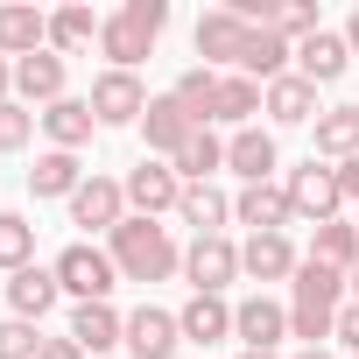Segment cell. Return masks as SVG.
I'll use <instances>...</instances> for the list:
<instances>
[{
  "mask_svg": "<svg viewBox=\"0 0 359 359\" xmlns=\"http://www.w3.org/2000/svg\"><path fill=\"white\" fill-rule=\"evenodd\" d=\"M184 184H212V169H226V141L212 134V127H198L184 148H176V162H169Z\"/></svg>",
  "mask_w": 359,
  "mask_h": 359,
  "instance_id": "obj_30",
  "label": "cell"
},
{
  "mask_svg": "<svg viewBox=\"0 0 359 359\" xmlns=\"http://www.w3.org/2000/svg\"><path fill=\"white\" fill-rule=\"evenodd\" d=\"M162 29H169V0H127V8H113V15L99 22V50L113 57V71H134V64L155 50Z\"/></svg>",
  "mask_w": 359,
  "mask_h": 359,
  "instance_id": "obj_3",
  "label": "cell"
},
{
  "mask_svg": "<svg viewBox=\"0 0 359 359\" xmlns=\"http://www.w3.org/2000/svg\"><path fill=\"white\" fill-rule=\"evenodd\" d=\"M50 268H57V289H64V296H78V303H106V296L120 289V268H113V254H106V247H92V240L64 247Z\"/></svg>",
  "mask_w": 359,
  "mask_h": 359,
  "instance_id": "obj_4",
  "label": "cell"
},
{
  "mask_svg": "<svg viewBox=\"0 0 359 359\" xmlns=\"http://www.w3.org/2000/svg\"><path fill=\"white\" fill-rule=\"evenodd\" d=\"M289 359H331V352H324V345H303V352H289Z\"/></svg>",
  "mask_w": 359,
  "mask_h": 359,
  "instance_id": "obj_42",
  "label": "cell"
},
{
  "mask_svg": "<svg viewBox=\"0 0 359 359\" xmlns=\"http://www.w3.org/2000/svg\"><path fill=\"white\" fill-rule=\"evenodd\" d=\"M338 310H345V275L324 268V261H303L289 275V338L303 345H324L338 331Z\"/></svg>",
  "mask_w": 359,
  "mask_h": 359,
  "instance_id": "obj_2",
  "label": "cell"
},
{
  "mask_svg": "<svg viewBox=\"0 0 359 359\" xmlns=\"http://www.w3.org/2000/svg\"><path fill=\"white\" fill-rule=\"evenodd\" d=\"M345 64H352V50H345V36H331V29H317V36L296 43V78H310V85H338Z\"/></svg>",
  "mask_w": 359,
  "mask_h": 359,
  "instance_id": "obj_18",
  "label": "cell"
},
{
  "mask_svg": "<svg viewBox=\"0 0 359 359\" xmlns=\"http://www.w3.org/2000/svg\"><path fill=\"white\" fill-rule=\"evenodd\" d=\"M36 359H85V345H78V338H43Z\"/></svg>",
  "mask_w": 359,
  "mask_h": 359,
  "instance_id": "obj_39",
  "label": "cell"
},
{
  "mask_svg": "<svg viewBox=\"0 0 359 359\" xmlns=\"http://www.w3.org/2000/svg\"><path fill=\"white\" fill-rule=\"evenodd\" d=\"M141 134H148V155H169V162H176V148H184V141L198 134V120L184 113V99H176V92H162V99H148V113H141Z\"/></svg>",
  "mask_w": 359,
  "mask_h": 359,
  "instance_id": "obj_13",
  "label": "cell"
},
{
  "mask_svg": "<svg viewBox=\"0 0 359 359\" xmlns=\"http://www.w3.org/2000/svg\"><path fill=\"white\" fill-rule=\"evenodd\" d=\"M120 184H127L134 219H162V212H176V205H184V176H176L169 162H155V155H148V162H134Z\"/></svg>",
  "mask_w": 359,
  "mask_h": 359,
  "instance_id": "obj_8",
  "label": "cell"
},
{
  "mask_svg": "<svg viewBox=\"0 0 359 359\" xmlns=\"http://www.w3.org/2000/svg\"><path fill=\"white\" fill-rule=\"evenodd\" d=\"M289 212L303 219V226H331L338 219V205H345V191H338V169H324L317 155L303 162V169H289Z\"/></svg>",
  "mask_w": 359,
  "mask_h": 359,
  "instance_id": "obj_6",
  "label": "cell"
},
{
  "mask_svg": "<svg viewBox=\"0 0 359 359\" xmlns=\"http://www.w3.org/2000/svg\"><path fill=\"white\" fill-rule=\"evenodd\" d=\"M29 261H36V226H29L22 212H0V268L22 275Z\"/></svg>",
  "mask_w": 359,
  "mask_h": 359,
  "instance_id": "obj_32",
  "label": "cell"
},
{
  "mask_svg": "<svg viewBox=\"0 0 359 359\" xmlns=\"http://www.w3.org/2000/svg\"><path fill=\"white\" fill-rule=\"evenodd\" d=\"M57 296H64V289H57V268H36V261H29L22 275H8V310L29 317V324H43Z\"/></svg>",
  "mask_w": 359,
  "mask_h": 359,
  "instance_id": "obj_21",
  "label": "cell"
},
{
  "mask_svg": "<svg viewBox=\"0 0 359 359\" xmlns=\"http://www.w3.org/2000/svg\"><path fill=\"white\" fill-rule=\"evenodd\" d=\"M247 43H254V22H240L233 8L198 15V57H205V71H240L247 64Z\"/></svg>",
  "mask_w": 359,
  "mask_h": 359,
  "instance_id": "obj_7",
  "label": "cell"
},
{
  "mask_svg": "<svg viewBox=\"0 0 359 359\" xmlns=\"http://www.w3.org/2000/svg\"><path fill=\"white\" fill-rule=\"evenodd\" d=\"M184 275H191V296H226L240 282V240L226 233H205L184 247Z\"/></svg>",
  "mask_w": 359,
  "mask_h": 359,
  "instance_id": "obj_5",
  "label": "cell"
},
{
  "mask_svg": "<svg viewBox=\"0 0 359 359\" xmlns=\"http://www.w3.org/2000/svg\"><path fill=\"white\" fill-rule=\"evenodd\" d=\"M92 99H57V106H43V134H50V148H64V155H78L85 141H92Z\"/></svg>",
  "mask_w": 359,
  "mask_h": 359,
  "instance_id": "obj_22",
  "label": "cell"
},
{
  "mask_svg": "<svg viewBox=\"0 0 359 359\" xmlns=\"http://www.w3.org/2000/svg\"><path fill=\"white\" fill-rule=\"evenodd\" d=\"M345 289H352V303H359V268H352V275H345Z\"/></svg>",
  "mask_w": 359,
  "mask_h": 359,
  "instance_id": "obj_43",
  "label": "cell"
},
{
  "mask_svg": "<svg viewBox=\"0 0 359 359\" xmlns=\"http://www.w3.org/2000/svg\"><path fill=\"white\" fill-rule=\"evenodd\" d=\"M226 169H240L247 184H268V169H275V134L268 127H240L226 141Z\"/></svg>",
  "mask_w": 359,
  "mask_h": 359,
  "instance_id": "obj_26",
  "label": "cell"
},
{
  "mask_svg": "<svg viewBox=\"0 0 359 359\" xmlns=\"http://www.w3.org/2000/svg\"><path fill=\"white\" fill-rule=\"evenodd\" d=\"M71 338H78L85 352H113V345H127V317H120L113 303H78V310H71Z\"/></svg>",
  "mask_w": 359,
  "mask_h": 359,
  "instance_id": "obj_23",
  "label": "cell"
},
{
  "mask_svg": "<svg viewBox=\"0 0 359 359\" xmlns=\"http://www.w3.org/2000/svg\"><path fill=\"white\" fill-rule=\"evenodd\" d=\"M331 338H338V345H352V359H359V303H345V310H338V331H331Z\"/></svg>",
  "mask_w": 359,
  "mask_h": 359,
  "instance_id": "obj_37",
  "label": "cell"
},
{
  "mask_svg": "<svg viewBox=\"0 0 359 359\" xmlns=\"http://www.w3.org/2000/svg\"><path fill=\"white\" fill-rule=\"evenodd\" d=\"M240 359H282V352H240Z\"/></svg>",
  "mask_w": 359,
  "mask_h": 359,
  "instance_id": "obj_44",
  "label": "cell"
},
{
  "mask_svg": "<svg viewBox=\"0 0 359 359\" xmlns=\"http://www.w3.org/2000/svg\"><path fill=\"white\" fill-rule=\"evenodd\" d=\"M106 254H113V268H120V282H169L176 268H184V247L169 240V226H155V219H120L113 233H106Z\"/></svg>",
  "mask_w": 359,
  "mask_h": 359,
  "instance_id": "obj_1",
  "label": "cell"
},
{
  "mask_svg": "<svg viewBox=\"0 0 359 359\" xmlns=\"http://www.w3.org/2000/svg\"><path fill=\"white\" fill-rule=\"evenodd\" d=\"M261 92L268 85H254V78H240V71H219V92H212V120L219 127H254V113H261Z\"/></svg>",
  "mask_w": 359,
  "mask_h": 359,
  "instance_id": "obj_19",
  "label": "cell"
},
{
  "mask_svg": "<svg viewBox=\"0 0 359 359\" xmlns=\"http://www.w3.org/2000/svg\"><path fill=\"white\" fill-rule=\"evenodd\" d=\"M43 352V331L29 324V317H8L0 324V359H36Z\"/></svg>",
  "mask_w": 359,
  "mask_h": 359,
  "instance_id": "obj_36",
  "label": "cell"
},
{
  "mask_svg": "<svg viewBox=\"0 0 359 359\" xmlns=\"http://www.w3.org/2000/svg\"><path fill=\"white\" fill-rule=\"evenodd\" d=\"M8 99H15V64L0 57V106H8Z\"/></svg>",
  "mask_w": 359,
  "mask_h": 359,
  "instance_id": "obj_40",
  "label": "cell"
},
{
  "mask_svg": "<svg viewBox=\"0 0 359 359\" xmlns=\"http://www.w3.org/2000/svg\"><path fill=\"white\" fill-rule=\"evenodd\" d=\"M78 184H85V162L78 155H64V148H50V155H36V169H29V191L36 198H78Z\"/></svg>",
  "mask_w": 359,
  "mask_h": 359,
  "instance_id": "obj_25",
  "label": "cell"
},
{
  "mask_svg": "<svg viewBox=\"0 0 359 359\" xmlns=\"http://www.w3.org/2000/svg\"><path fill=\"white\" fill-rule=\"evenodd\" d=\"M310 261H324V268L352 275V268H359V226H352V219H331V226H310Z\"/></svg>",
  "mask_w": 359,
  "mask_h": 359,
  "instance_id": "obj_28",
  "label": "cell"
},
{
  "mask_svg": "<svg viewBox=\"0 0 359 359\" xmlns=\"http://www.w3.org/2000/svg\"><path fill=\"white\" fill-rule=\"evenodd\" d=\"M338 191H345V205L359 212V155H352V162H338ZM352 226H359V219H352Z\"/></svg>",
  "mask_w": 359,
  "mask_h": 359,
  "instance_id": "obj_38",
  "label": "cell"
},
{
  "mask_svg": "<svg viewBox=\"0 0 359 359\" xmlns=\"http://www.w3.org/2000/svg\"><path fill=\"white\" fill-rule=\"evenodd\" d=\"M176 219H184L198 240H205V233H226V219H233V198H226L219 184H184V205H176Z\"/></svg>",
  "mask_w": 359,
  "mask_h": 359,
  "instance_id": "obj_24",
  "label": "cell"
},
{
  "mask_svg": "<svg viewBox=\"0 0 359 359\" xmlns=\"http://www.w3.org/2000/svg\"><path fill=\"white\" fill-rule=\"evenodd\" d=\"M127 219V184H113V176H85L78 198H71V226H92V233H113Z\"/></svg>",
  "mask_w": 359,
  "mask_h": 359,
  "instance_id": "obj_11",
  "label": "cell"
},
{
  "mask_svg": "<svg viewBox=\"0 0 359 359\" xmlns=\"http://www.w3.org/2000/svg\"><path fill=\"white\" fill-rule=\"evenodd\" d=\"M233 338H240L247 352H275V345L289 338V310H282L275 296H247V303H233Z\"/></svg>",
  "mask_w": 359,
  "mask_h": 359,
  "instance_id": "obj_10",
  "label": "cell"
},
{
  "mask_svg": "<svg viewBox=\"0 0 359 359\" xmlns=\"http://www.w3.org/2000/svg\"><path fill=\"white\" fill-rule=\"evenodd\" d=\"M233 219H240V226H254V233H289V226H296V212H289V191H282V184H247V191L233 198Z\"/></svg>",
  "mask_w": 359,
  "mask_h": 359,
  "instance_id": "obj_16",
  "label": "cell"
},
{
  "mask_svg": "<svg viewBox=\"0 0 359 359\" xmlns=\"http://www.w3.org/2000/svg\"><path fill=\"white\" fill-rule=\"evenodd\" d=\"M169 92H176V99H184V113H191L198 127H212V92H219V71H205V64H191L184 78H176V85H169Z\"/></svg>",
  "mask_w": 359,
  "mask_h": 359,
  "instance_id": "obj_33",
  "label": "cell"
},
{
  "mask_svg": "<svg viewBox=\"0 0 359 359\" xmlns=\"http://www.w3.org/2000/svg\"><path fill=\"white\" fill-rule=\"evenodd\" d=\"M15 99H22V106H57V99H71V92H64V57H57V50L22 57V64H15Z\"/></svg>",
  "mask_w": 359,
  "mask_h": 359,
  "instance_id": "obj_15",
  "label": "cell"
},
{
  "mask_svg": "<svg viewBox=\"0 0 359 359\" xmlns=\"http://www.w3.org/2000/svg\"><path fill=\"white\" fill-rule=\"evenodd\" d=\"M36 127H43V113H29L22 99H8V106H0V155H22L36 141Z\"/></svg>",
  "mask_w": 359,
  "mask_h": 359,
  "instance_id": "obj_34",
  "label": "cell"
},
{
  "mask_svg": "<svg viewBox=\"0 0 359 359\" xmlns=\"http://www.w3.org/2000/svg\"><path fill=\"white\" fill-rule=\"evenodd\" d=\"M282 43H303V36H317V8L310 0H275V22H268Z\"/></svg>",
  "mask_w": 359,
  "mask_h": 359,
  "instance_id": "obj_35",
  "label": "cell"
},
{
  "mask_svg": "<svg viewBox=\"0 0 359 359\" xmlns=\"http://www.w3.org/2000/svg\"><path fill=\"white\" fill-rule=\"evenodd\" d=\"M261 113H268L275 127H303V120H317V85L289 71V78H275V85L261 92Z\"/></svg>",
  "mask_w": 359,
  "mask_h": 359,
  "instance_id": "obj_20",
  "label": "cell"
},
{
  "mask_svg": "<svg viewBox=\"0 0 359 359\" xmlns=\"http://www.w3.org/2000/svg\"><path fill=\"white\" fill-rule=\"evenodd\" d=\"M345 50H352V57H359V15H352V22H345Z\"/></svg>",
  "mask_w": 359,
  "mask_h": 359,
  "instance_id": "obj_41",
  "label": "cell"
},
{
  "mask_svg": "<svg viewBox=\"0 0 359 359\" xmlns=\"http://www.w3.org/2000/svg\"><path fill=\"white\" fill-rule=\"evenodd\" d=\"M310 155H324V162H352L359 155V106H331V113H317V148Z\"/></svg>",
  "mask_w": 359,
  "mask_h": 359,
  "instance_id": "obj_29",
  "label": "cell"
},
{
  "mask_svg": "<svg viewBox=\"0 0 359 359\" xmlns=\"http://www.w3.org/2000/svg\"><path fill=\"white\" fill-rule=\"evenodd\" d=\"M303 261H296V247H289V233H247V247H240V275H254V282H289Z\"/></svg>",
  "mask_w": 359,
  "mask_h": 359,
  "instance_id": "obj_17",
  "label": "cell"
},
{
  "mask_svg": "<svg viewBox=\"0 0 359 359\" xmlns=\"http://www.w3.org/2000/svg\"><path fill=\"white\" fill-rule=\"evenodd\" d=\"M148 113V85L134 71H99L92 78V120L99 127H141Z\"/></svg>",
  "mask_w": 359,
  "mask_h": 359,
  "instance_id": "obj_9",
  "label": "cell"
},
{
  "mask_svg": "<svg viewBox=\"0 0 359 359\" xmlns=\"http://www.w3.org/2000/svg\"><path fill=\"white\" fill-rule=\"evenodd\" d=\"M36 50H50V15L29 8V0H8V8H0V57L22 64V57H36Z\"/></svg>",
  "mask_w": 359,
  "mask_h": 359,
  "instance_id": "obj_12",
  "label": "cell"
},
{
  "mask_svg": "<svg viewBox=\"0 0 359 359\" xmlns=\"http://www.w3.org/2000/svg\"><path fill=\"white\" fill-rule=\"evenodd\" d=\"M176 345H184V324H176V310L141 303V310L127 317V352H134V359H169Z\"/></svg>",
  "mask_w": 359,
  "mask_h": 359,
  "instance_id": "obj_14",
  "label": "cell"
},
{
  "mask_svg": "<svg viewBox=\"0 0 359 359\" xmlns=\"http://www.w3.org/2000/svg\"><path fill=\"white\" fill-rule=\"evenodd\" d=\"M85 43H99V15H92V8H57V15H50V50L71 57V50H85Z\"/></svg>",
  "mask_w": 359,
  "mask_h": 359,
  "instance_id": "obj_31",
  "label": "cell"
},
{
  "mask_svg": "<svg viewBox=\"0 0 359 359\" xmlns=\"http://www.w3.org/2000/svg\"><path fill=\"white\" fill-rule=\"evenodd\" d=\"M176 324H184V338H198V345H219V338H233V303L226 296H191L176 310Z\"/></svg>",
  "mask_w": 359,
  "mask_h": 359,
  "instance_id": "obj_27",
  "label": "cell"
}]
</instances>
